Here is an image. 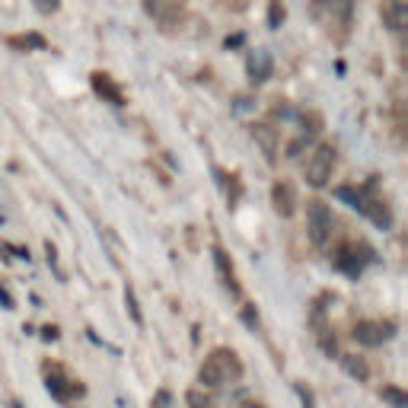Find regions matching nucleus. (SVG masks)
<instances>
[{"label": "nucleus", "instance_id": "obj_8", "mask_svg": "<svg viewBox=\"0 0 408 408\" xmlns=\"http://www.w3.org/2000/svg\"><path fill=\"white\" fill-rule=\"evenodd\" d=\"M392 335V325L390 322H357L354 325V338L361 344H383L386 338Z\"/></svg>", "mask_w": 408, "mask_h": 408}, {"label": "nucleus", "instance_id": "obj_15", "mask_svg": "<svg viewBox=\"0 0 408 408\" xmlns=\"http://www.w3.org/2000/svg\"><path fill=\"white\" fill-rule=\"evenodd\" d=\"M125 300H128V306H131V316H134V322H144V319H140V309H138V300H134V290H128V294H125Z\"/></svg>", "mask_w": 408, "mask_h": 408}, {"label": "nucleus", "instance_id": "obj_16", "mask_svg": "<svg viewBox=\"0 0 408 408\" xmlns=\"http://www.w3.org/2000/svg\"><path fill=\"white\" fill-rule=\"evenodd\" d=\"M383 396H386V399H392V402H396V408H402V405H405V399H402V396H399V392H396V390H383Z\"/></svg>", "mask_w": 408, "mask_h": 408}, {"label": "nucleus", "instance_id": "obj_9", "mask_svg": "<svg viewBox=\"0 0 408 408\" xmlns=\"http://www.w3.org/2000/svg\"><path fill=\"white\" fill-rule=\"evenodd\" d=\"M380 13H383V23H386L392 32H399L408 23V0H383Z\"/></svg>", "mask_w": 408, "mask_h": 408}, {"label": "nucleus", "instance_id": "obj_17", "mask_svg": "<svg viewBox=\"0 0 408 408\" xmlns=\"http://www.w3.org/2000/svg\"><path fill=\"white\" fill-rule=\"evenodd\" d=\"M246 408H262V405H255V402H249V405H246Z\"/></svg>", "mask_w": 408, "mask_h": 408}, {"label": "nucleus", "instance_id": "obj_4", "mask_svg": "<svg viewBox=\"0 0 408 408\" xmlns=\"http://www.w3.org/2000/svg\"><path fill=\"white\" fill-rule=\"evenodd\" d=\"M332 169H335V147L332 144H319L306 160V182L313 188H322L332 179Z\"/></svg>", "mask_w": 408, "mask_h": 408}, {"label": "nucleus", "instance_id": "obj_12", "mask_svg": "<svg viewBox=\"0 0 408 408\" xmlns=\"http://www.w3.org/2000/svg\"><path fill=\"white\" fill-rule=\"evenodd\" d=\"M214 262H217V275L223 278V288L230 290V294H240V284H236V271H233L230 259H227V252H223V249H214Z\"/></svg>", "mask_w": 408, "mask_h": 408}, {"label": "nucleus", "instance_id": "obj_11", "mask_svg": "<svg viewBox=\"0 0 408 408\" xmlns=\"http://www.w3.org/2000/svg\"><path fill=\"white\" fill-rule=\"evenodd\" d=\"M93 90L102 96V99H109L112 105H125V96H121L118 86L112 84L109 74H93Z\"/></svg>", "mask_w": 408, "mask_h": 408}, {"label": "nucleus", "instance_id": "obj_3", "mask_svg": "<svg viewBox=\"0 0 408 408\" xmlns=\"http://www.w3.org/2000/svg\"><path fill=\"white\" fill-rule=\"evenodd\" d=\"M332 227H335L332 211H329L322 201H309V204H306V233H309L313 246L325 249L329 240H332Z\"/></svg>", "mask_w": 408, "mask_h": 408}, {"label": "nucleus", "instance_id": "obj_13", "mask_svg": "<svg viewBox=\"0 0 408 408\" xmlns=\"http://www.w3.org/2000/svg\"><path fill=\"white\" fill-rule=\"evenodd\" d=\"M342 364H344V370L351 373L354 380H367V377H370V367H367V361H364V357H357V354H344Z\"/></svg>", "mask_w": 408, "mask_h": 408}, {"label": "nucleus", "instance_id": "obj_10", "mask_svg": "<svg viewBox=\"0 0 408 408\" xmlns=\"http://www.w3.org/2000/svg\"><path fill=\"white\" fill-rule=\"evenodd\" d=\"M246 67H249L252 84H262V80H268L271 77V55L265 51V48H255V51L249 55V61H246Z\"/></svg>", "mask_w": 408, "mask_h": 408}, {"label": "nucleus", "instance_id": "obj_1", "mask_svg": "<svg viewBox=\"0 0 408 408\" xmlns=\"http://www.w3.org/2000/svg\"><path fill=\"white\" fill-rule=\"evenodd\" d=\"M240 377H242L240 357H236L233 351H227V348L211 351L207 357H204L201 370H198V380H201V386H207V390H217V386H223V383L240 380Z\"/></svg>", "mask_w": 408, "mask_h": 408}, {"label": "nucleus", "instance_id": "obj_6", "mask_svg": "<svg viewBox=\"0 0 408 408\" xmlns=\"http://www.w3.org/2000/svg\"><path fill=\"white\" fill-rule=\"evenodd\" d=\"M144 10L153 19H160L163 26H173L186 13V0H144Z\"/></svg>", "mask_w": 408, "mask_h": 408}, {"label": "nucleus", "instance_id": "obj_2", "mask_svg": "<svg viewBox=\"0 0 408 408\" xmlns=\"http://www.w3.org/2000/svg\"><path fill=\"white\" fill-rule=\"evenodd\" d=\"M313 13L319 16V23L325 26L329 36L335 38L348 36V29H351V0H319Z\"/></svg>", "mask_w": 408, "mask_h": 408}, {"label": "nucleus", "instance_id": "obj_14", "mask_svg": "<svg viewBox=\"0 0 408 408\" xmlns=\"http://www.w3.org/2000/svg\"><path fill=\"white\" fill-rule=\"evenodd\" d=\"M281 19H284V3H281V0H271V16H268V23H271V26H281Z\"/></svg>", "mask_w": 408, "mask_h": 408}, {"label": "nucleus", "instance_id": "obj_5", "mask_svg": "<svg viewBox=\"0 0 408 408\" xmlns=\"http://www.w3.org/2000/svg\"><path fill=\"white\" fill-rule=\"evenodd\" d=\"M252 140L262 147V153H265V160L268 163H275L278 160V150H281V134L275 125H268V121H252Z\"/></svg>", "mask_w": 408, "mask_h": 408}, {"label": "nucleus", "instance_id": "obj_7", "mask_svg": "<svg viewBox=\"0 0 408 408\" xmlns=\"http://www.w3.org/2000/svg\"><path fill=\"white\" fill-rule=\"evenodd\" d=\"M271 204H275V211H278L281 217H290V214L297 211V192H294V186H290L288 179L275 182V188H271Z\"/></svg>", "mask_w": 408, "mask_h": 408}]
</instances>
